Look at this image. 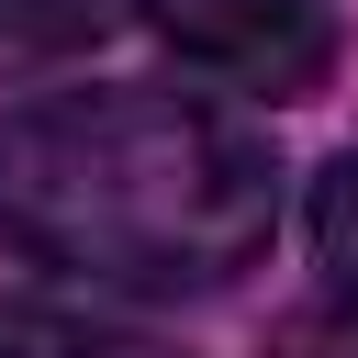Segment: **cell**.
<instances>
[{"mask_svg": "<svg viewBox=\"0 0 358 358\" xmlns=\"http://www.w3.org/2000/svg\"><path fill=\"white\" fill-rule=\"evenodd\" d=\"M280 224L268 134L179 90H56L0 112V246L112 291H224Z\"/></svg>", "mask_w": 358, "mask_h": 358, "instance_id": "cell-1", "label": "cell"}, {"mask_svg": "<svg viewBox=\"0 0 358 358\" xmlns=\"http://www.w3.org/2000/svg\"><path fill=\"white\" fill-rule=\"evenodd\" d=\"M145 22L190 78L257 101H302L336 67V0H145Z\"/></svg>", "mask_w": 358, "mask_h": 358, "instance_id": "cell-2", "label": "cell"}, {"mask_svg": "<svg viewBox=\"0 0 358 358\" xmlns=\"http://www.w3.org/2000/svg\"><path fill=\"white\" fill-rule=\"evenodd\" d=\"M313 257H324L336 302H358V145L313 179Z\"/></svg>", "mask_w": 358, "mask_h": 358, "instance_id": "cell-3", "label": "cell"}, {"mask_svg": "<svg viewBox=\"0 0 358 358\" xmlns=\"http://www.w3.org/2000/svg\"><path fill=\"white\" fill-rule=\"evenodd\" d=\"M0 358H168V347L101 336V324H67V313H0Z\"/></svg>", "mask_w": 358, "mask_h": 358, "instance_id": "cell-4", "label": "cell"}, {"mask_svg": "<svg viewBox=\"0 0 358 358\" xmlns=\"http://www.w3.org/2000/svg\"><path fill=\"white\" fill-rule=\"evenodd\" d=\"M268 358H358V302H336V313H302V324H280V347Z\"/></svg>", "mask_w": 358, "mask_h": 358, "instance_id": "cell-5", "label": "cell"}]
</instances>
